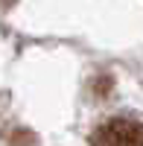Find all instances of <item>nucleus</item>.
<instances>
[{
  "label": "nucleus",
  "mask_w": 143,
  "mask_h": 146,
  "mask_svg": "<svg viewBox=\"0 0 143 146\" xmlns=\"http://www.w3.org/2000/svg\"><path fill=\"white\" fill-rule=\"evenodd\" d=\"M91 146H143V123L132 117H111L93 131Z\"/></svg>",
  "instance_id": "nucleus-1"
}]
</instances>
